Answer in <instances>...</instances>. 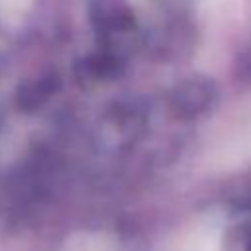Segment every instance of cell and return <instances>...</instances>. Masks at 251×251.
<instances>
[{
	"label": "cell",
	"mask_w": 251,
	"mask_h": 251,
	"mask_svg": "<svg viewBox=\"0 0 251 251\" xmlns=\"http://www.w3.org/2000/svg\"><path fill=\"white\" fill-rule=\"evenodd\" d=\"M216 86L206 76H190L173 90V108L178 116L194 118L212 108Z\"/></svg>",
	"instance_id": "obj_1"
},
{
	"label": "cell",
	"mask_w": 251,
	"mask_h": 251,
	"mask_svg": "<svg viewBox=\"0 0 251 251\" xmlns=\"http://www.w3.org/2000/svg\"><path fill=\"white\" fill-rule=\"evenodd\" d=\"M237 78L241 82L251 84V51H247L245 55H241V59L237 61V71H235Z\"/></svg>",
	"instance_id": "obj_2"
}]
</instances>
